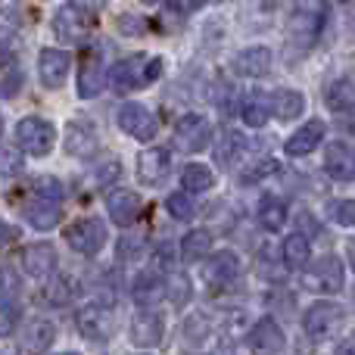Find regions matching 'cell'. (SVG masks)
<instances>
[{"instance_id": "obj_21", "label": "cell", "mask_w": 355, "mask_h": 355, "mask_svg": "<svg viewBox=\"0 0 355 355\" xmlns=\"http://www.w3.org/2000/svg\"><path fill=\"white\" fill-rule=\"evenodd\" d=\"M324 168L334 181H355V150L346 144H331L324 153Z\"/></svg>"}, {"instance_id": "obj_29", "label": "cell", "mask_w": 355, "mask_h": 355, "mask_svg": "<svg viewBox=\"0 0 355 355\" xmlns=\"http://www.w3.org/2000/svg\"><path fill=\"white\" fill-rule=\"evenodd\" d=\"M259 221H262V227L271 234L284 231V225H287V206H284L277 196H265V200L259 202Z\"/></svg>"}, {"instance_id": "obj_1", "label": "cell", "mask_w": 355, "mask_h": 355, "mask_svg": "<svg viewBox=\"0 0 355 355\" xmlns=\"http://www.w3.org/2000/svg\"><path fill=\"white\" fill-rule=\"evenodd\" d=\"M327 19V0H300L290 16V37L300 47H312L318 41Z\"/></svg>"}, {"instance_id": "obj_46", "label": "cell", "mask_w": 355, "mask_h": 355, "mask_svg": "<svg viewBox=\"0 0 355 355\" xmlns=\"http://www.w3.org/2000/svg\"><path fill=\"white\" fill-rule=\"evenodd\" d=\"M166 3L172 6L175 12H184V16H190V12L202 10V6H206V0H166Z\"/></svg>"}, {"instance_id": "obj_23", "label": "cell", "mask_w": 355, "mask_h": 355, "mask_svg": "<svg viewBox=\"0 0 355 355\" xmlns=\"http://www.w3.org/2000/svg\"><path fill=\"white\" fill-rule=\"evenodd\" d=\"M212 246H215V240H212V234H209L206 227H190V231L184 234V240H181V259L187 265L202 262V259L212 256Z\"/></svg>"}, {"instance_id": "obj_50", "label": "cell", "mask_w": 355, "mask_h": 355, "mask_svg": "<svg viewBox=\"0 0 355 355\" xmlns=\"http://www.w3.org/2000/svg\"><path fill=\"white\" fill-rule=\"evenodd\" d=\"M159 72H162V60H150V66H147V72H144V81H156L159 78Z\"/></svg>"}, {"instance_id": "obj_7", "label": "cell", "mask_w": 355, "mask_h": 355, "mask_svg": "<svg viewBox=\"0 0 355 355\" xmlns=\"http://www.w3.org/2000/svg\"><path fill=\"white\" fill-rule=\"evenodd\" d=\"M340 321H343V309L337 302H312L306 309V315H302V327H306V334L312 340L331 337L340 327Z\"/></svg>"}, {"instance_id": "obj_14", "label": "cell", "mask_w": 355, "mask_h": 355, "mask_svg": "<svg viewBox=\"0 0 355 355\" xmlns=\"http://www.w3.org/2000/svg\"><path fill=\"white\" fill-rule=\"evenodd\" d=\"M22 268L37 281H47L56 271V246L53 243H28L22 250Z\"/></svg>"}, {"instance_id": "obj_13", "label": "cell", "mask_w": 355, "mask_h": 355, "mask_svg": "<svg viewBox=\"0 0 355 355\" xmlns=\"http://www.w3.org/2000/svg\"><path fill=\"white\" fill-rule=\"evenodd\" d=\"M231 72L240 78H262L271 72V50L268 47H243L240 53H234Z\"/></svg>"}, {"instance_id": "obj_15", "label": "cell", "mask_w": 355, "mask_h": 355, "mask_svg": "<svg viewBox=\"0 0 355 355\" xmlns=\"http://www.w3.org/2000/svg\"><path fill=\"white\" fill-rule=\"evenodd\" d=\"M106 209H110V218L116 221L119 227H131L141 218L144 202L135 190H112V193L106 196Z\"/></svg>"}, {"instance_id": "obj_17", "label": "cell", "mask_w": 355, "mask_h": 355, "mask_svg": "<svg viewBox=\"0 0 355 355\" xmlns=\"http://www.w3.org/2000/svg\"><path fill=\"white\" fill-rule=\"evenodd\" d=\"M106 85V72L103 62H100L97 53H85L78 66V97L81 100H94Z\"/></svg>"}, {"instance_id": "obj_55", "label": "cell", "mask_w": 355, "mask_h": 355, "mask_svg": "<svg viewBox=\"0 0 355 355\" xmlns=\"http://www.w3.org/2000/svg\"><path fill=\"white\" fill-rule=\"evenodd\" d=\"M346 259H349V265H352V271H355V240L346 243Z\"/></svg>"}, {"instance_id": "obj_58", "label": "cell", "mask_w": 355, "mask_h": 355, "mask_svg": "<svg viewBox=\"0 0 355 355\" xmlns=\"http://www.w3.org/2000/svg\"><path fill=\"white\" fill-rule=\"evenodd\" d=\"M340 3H349V0H340Z\"/></svg>"}, {"instance_id": "obj_28", "label": "cell", "mask_w": 355, "mask_h": 355, "mask_svg": "<svg viewBox=\"0 0 355 355\" xmlns=\"http://www.w3.org/2000/svg\"><path fill=\"white\" fill-rule=\"evenodd\" d=\"M271 110H275V116L281 119V122H293V119H300L302 110H306V97H302L300 91H277L275 97H271Z\"/></svg>"}, {"instance_id": "obj_51", "label": "cell", "mask_w": 355, "mask_h": 355, "mask_svg": "<svg viewBox=\"0 0 355 355\" xmlns=\"http://www.w3.org/2000/svg\"><path fill=\"white\" fill-rule=\"evenodd\" d=\"M119 25L128 31V37H135V35H141V31H144V22H135V19H122Z\"/></svg>"}, {"instance_id": "obj_27", "label": "cell", "mask_w": 355, "mask_h": 355, "mask_svg": "<svg viewBox=\"0 0 355 355\" xmlns=\"http://www.w3.org/2000/svg\"><path fill=\"white\" fill-rule=\"evenodd\" d=\"M281 252H284V265H287L290 271H302L309 265V259H312V243H309V237H302V234H290V237L284 240Z\"/></svg>"}, {"instance_id": "obj_19", "label": "cell", "mask_w": 355, "mask_h": 355, "mask_svg": "<svg viewBox=\"0 0 355 355\" xmlns=\"http://www.w3.org/2000/svg\"><path fill=\"white\" fill-rule=\"evenodd\" d=\"M246 340H250V349H256V352H284V346H287V337H284L281 324L275 318L256 321Z\"/></svg>"}, {"instance_id": "obj_3", "label": "cell", "mask_w": 355, "mask_h": 355, "mask_svg": "<svg viewBox=\"0 0 355 355\" xmlns=\"http://www.w3.org/2000/svg\"><path fill=\"white\" fill-rule=\"evenodd\" d=\"M172 144H175V150H181V153H187V156L202 153V150L212 144V125H209V119L196 116V112L193 116H184L181 122L175 125Z\"/></svg>"}, {"instance_id": "obj_11", "label": "cell", "mask_w": 355, "mask_h": 355, "mask_svg": "<svg viewBox=\"0 0 355 355\" xmlns=\"http://www.w3.org/2000/svg\"><path fill=\"white\" fill-rule=\"evenodd\" d=\"M162 334H166V321H162V315H156L153 309H141V312L131 318V343L141 346V349L159 346Z\"/></svg>"}, {"instance_id": "obj_44", "label": "cell", "mask_w": 355, "mask_h": 355, "mask_svg": "<svg viewBox=\"0 0 355 355\" xmlns=\"http://www.w3.org/2000/svg\"><path fill=\"white\" fill-rule=\"evenodd\" d=\"M16 321H19V309H12L10 302H3V309H0V337L16 331Z\"/></svg>"}, {"instance_id": "obj_52", "label": "cell", "mask_w": 355, "mask_h": 355, "mask_svg": "<svg viewBox=\"0 0 355 355\" xmlns=\"http://www.w3.org/2000/svg\"><path fill=\"white\" fill-rule=\"evenodd\" d=\"M340 352H343V355H355V331L346 334V340L340 343Z\"/></svg>"}, {"instance_id": "obj_37", "label": "cell", "mask_w": 355, "mask_h": 355, "mask_svg": "<svg viewBox=\"0 0 355 355\" xmlns=\"http://www.w3.org/2000/svg\"><path fill=\"white\" fill-rule=\"evenodd\" d=\"M19 290H22V277L16 275L12 265H3L0 268V302H16Z\"/></svg>"}, {"instance_id": "obj_47", "label": "cell", "mask_w": 355, "mask_h": 355, "mask_svg": "<svg viewBox=\"0 0 355 355\" xmlns=\"http://www.w3.org/2000/svg\"><path fill=\"white\" fill-rule=\"evenodd\" d=\"M119 175H122V166H119V162H106V166L100 168V175H97V184H100V187H103V184L116 181Z\"/></svg>"}, {"instance_id": "obj_53", "label": "cell", "mask_w": 355, "mask_h": 355, "mask_svg": "<svg viewBox=\"0 0 355 355\" xmlns=\"http://www.w3.org/2000/svg\"><path fill=\"white\" fill-rule=\"evenodd\" d=\"M259 3H262L265 12H275V10H281V6H287L290 0H259Z\"/></svg>"}, {"instance_id": "obj_41", "label": "cell", "mask_w": 355, "mask_h": 355, "mask_svg": "<svg viewBox=\"0 0 355 355\" xmlns=\"http://www.w3.org/2000/svg\"><path fill=\"white\" fill-rule=\"evenodd\" d=\"M166 300H172L175 306H184V302L190 300V284L184 281V277H172V281H166Z\"/></svg>"}, {"instance_id": "obj_30", "label": "cell", "mask_w": 355, "mask_h": 355, "mask_svg": "<svg viewBox=\"0 0 355 355\" xmlns=\"http://www.w3.org/2000/svg\"><path fill=\"white\" fill-rule=\"evenodd\" d=\"M240 153H243V135H237V131H225L215 141V162L221 168L234 166V159H240Z\"/></svg>"}, {"instance_id": "obj_48", "label": "cell", "mask_w": 355, "mask_h": 355, "mask_svg": "<svg viewBox=\"0 0 355 355\" xmlns=\"http://www.w3.org/2000/svg\"><path fill=\"white\" fill-rule=\"evenodd\" d=\"M16 237H19V227L6 225V221L0 218V250H6L10 243H16Z\"/></svg>"}, {"instance_id": "obj_36", "label": "cell", "mask_w": 355, "mask_h": 355, "mask_svg": "<svg viewBox=\"0 0 355 355\" xmlns=\"http://www.w3.org/2000/svg\"><path fill=\"white\" fill-rule=\"evenodd\" d=\"M277 159H271V156H265V159H256L250 168H243L240 172V184H259V181H265L268 175H275L277 172Z\"/></svg>"}, {"instance_id": "obj_24", "label": "cell", "mask_w": 355, "mask_h": 355, "mask_svg": "<svg viewBox=\"0 0 355 355\" xmlns=\"http://www.w3.org/2000/svg\"><path fill=\"white\" fill-rule=\"evenodd\" d=\"M56 340V327L50 321H31L22 334H19V349L22 352H47Z\"/></svg>"}, {"instance_id": "obj_59", "label": "cell", "mask_w": 355, "mask_h": 355, "mask_svg": "<svg viewBox=\"0 0 355 355\" xmlns=\"http://www.w3.org/2000/svg\"><path fill=\"white\" fill-rule=\"evenodd\" d=\"M0 6H3V3H0Z\"/></svg>"}, {"instance_id": "obj_49", "label": "cell", "mask_w": 355, "mask_h": 355, "mask_svg": "<svg viewBox=\"0 0 355 355\" xmlns=\"http://www.w3.org/2000/svg\"><path fill=\"white\" fill-rule=\"evenodd\" d=\"M106 3H110V0H72V6H78V10L87 12V16H91V12L106 10Z\"/></svg>"}, {"instance_id": "obj_22", "label": "cell", "mask_w": 355, "mask_h": 355, "mask_svg": "<svg viewBox=\"0 0 355 355\" xmlns=\"http://www.w3.org/2000/svg\"><path fill=\"white\" fill-rule=\"evenodd\" d=\"M202 275H206L209 284H218V287H221V284H231L234 277L240 275V259L234 256L231 250H221V252H215V256L206 262Z\"/></svg>"}, {"instance_id": "obj_16", "label": "cell", "mask_w": 355, "mask_h": 355, "mask_svg": "<svg viewBox=\"0 0 355 355\" xmlns=\"http://www.w3.org/2000/svg\"><path fill=\"white\" fill-rule=\"evenodd\" d=\"M66 153L75 159H87L97 153V131L91 122H69L66 125Z\"/></svg>"}, {"instance_id": "obj_6", "label": "cell", "mask_w": 355, "mask_h": 355, "mask_svg": "<svg viewBox=\"0 0 355 355\" xmlns=\"http://www.w3.org/2000/svg\"><path fill=\"white\" fill-rule=\"evenodd\" d=\"M343 262H340L337 256H324L315 262L312 271H306V277H302V284H306L309 290H315V293H340L343 290Z\"/></svg>"}, {"instance_id": "obj_32", "label": "cell", "mask_w": 355, "mask_h": 355, "mask_svg": "<svg viewBox=\"0 0 355 355\" xmlns=\"http://www.w3.org/2000/svg\"><path fill=\"white\" fill-rule=\"evenodd\" d=\"M324 100H327V106H331V110L340 116V112H346V110H352V106H355V87L346 78L331 81V85H327V91H324Z\"/></svg>"}, {"instance_id": "obj_10", "label": "cell", "mask_w": 355, "mask_h": 355, "mask_svg": "<svg viewBox=\"0 0 355 355\" xmlns=\"http://www.w3.org/2000/svg\"><path fill=\"white\" fill-rule=\"evenodd\" d=\"M172 172V153L166 147H150L137 156V178L147 187H159Z\"/></svg>"}, {"instance_id": "obj_18", "label": "cell", "mask_w": 355, "mask_h": 355, "mask_svg": "<svg viewBox=\"0 0 355 355\" xmlns=\"http://www.w3.org/2000/svg\"><path fill=\"white\" fill-rule=\"evenodd\" d=\"M144 56H128V60L116 62L110 72V87L116 94H131L135 87H144Z\"/></svg>"}, {"instance_id": "obj_8", "label": "cell", "mask_w": 355, "mask_h": 355, "mask_svg": "<svg viewBox=\"0 0 355 355\" xmlns=\"http://www.w3.org/2000/svg\"><path fill=\"white\" fill-rule=\"evenodd\" d=\"M72 69V56L66 50H56V47H44L37 53V78L47 91H56V87L66 85V75Z\"/></svg>"}, {"instance_id": "obj_4", "label": "cell", "mask_w": 355, "mask_h": 355, "mask_svg": "<svg viewBox=\"0 0 355 355\" xmlns=\"http://www.w3.org/2000/svg\"><path fill=\"white\" fill-rule=\"evenodd\" d=\"M66 240L75 252L81 256H97L100 250L106 246V225L100 218H78L75 225H69L66 231Z\"/></svg>"}, {"instance_id": "obj_9", "label": "cell", "mask_w": 355, "mask_h": 355, "mask_svg": "<svg viewBox=\"0 0 355 355\" xmlns=\"http://www.w3.org/2000/svg\"><path fill=\"white\" fill-rule=\"evenodd\" d=\"M119 128L135 141H153L156 137V119L147 106L141 103H125L119 110Z\"/></svg>"}, {"instance_id": "obj_57", "label": "cell", "mask_w": 355, "mask_h": 355, "mask_svg": "<svg viewBox=\"0 0 355 355\" xmlns=\"http://www.w3.org/2000/svg\"><path fill=\"white\" fill-rule=\"evenodd\" d=\"M144 3H156V0H144Z\"/></svg>"}, {"instance_id": "obj_26", "label": "cell", "mask_w": 355, "mask_h": 355, "mask_svg": "<svg viewBox=\"0 0 355 355\" xmlns=\"http://www.w3.org/2000/svg\"><path fill=\"white\" fill-rule=\"evenodd\" d=\"M162 300H166V281L156 275H141L135 281V302L141 309H156Z\"/></svg>"}, {"instance_id": "obj_25", "label": "cell", "mask_w": 355, "mask_h": 355, "mask_svg": "<svg viewBox=\"0 0 355 355\" xmlns=\"http://www.w3.org/2000/svg\"><path fill=\"white\" fill-rule=\"evenodd\" d=\"M25 218H28V225L35 227V231H50V227H56L62 221V209L56 206V200L37 196L35 202L25 206Z\"/></svg>"}, {"instance_id": "obj_40", "label": "cell", "mask_w": 355, "mask_h": 355, "mask_svg": "<svg viewBox=\"0 0 355 355\" xmlns=\"http://www.w3.org/2000/svg\"><path fill=\"white\" fill-rule=\"evenodd\" d=\"M35 196H44V200H60V196H62V184L56 181L53 175L35 178Z\"/></svg>"}, {"instance_id": "obj_45", "label": "cell", "mask_w": 355, "mask_h": 355, "mask_svg": "<svg viewBox=\"0 0 355 355\" xmlns=\"http://www.w3.org/2000/svg\"><path fill=\"white\" fill-rule=\"evenodd\" d=\"M19 91H22V75H19V72L6 75V78L0 81V97H6V100H10V97H16Z\"/></svg>"}, {"instance_id": "obj_33", "label": "cell", "mask_w": 355, "mask_h": 355, "mask_svg": "<svg viewBox=\"0 0 355 355\" xmlns=\"http://www.w3.org/2000/svg\"><path fill=\"white\" fill-rule=\"evenodd\" d=\"M72 293H75V287L66 275H60L50 284H44V302H50V306H66V302L72 300Z\"/></svg>"}, {"instance_id": "obj_2", "label": "cell", "mask_w": 355, "mask_h": 355, "mask_svg": "<svg viewBox=\"0 0 355 355\" xmlns=\"http://www.w3.org/2000/svg\"><path fill=\"white\" fill-rule=\"evenodd\" d=\"M16 144L25 150L28 156H47L56 144V128L53 122L41 116H28L16 125Z\"/></svg>"}, {"instance_id": "obj_20", "label": "cell", "mask_w": 355, "mask_h": 355, "mask_svg": "<svg viewBox=\"0 0 355 355\" xmlns=\"http://www.w3.org/2000/svg\"><path fill=\"white\" fill-rule=\"evenodd\" d=\"M324 131H327V125L321 122V119H312V122H306L300 131H296V135H290L287 144H284L287 156H309L321 141H324Z\"/></svg>"}, {"instance_id": "obj_43", "label": "cell", "mask_w": 355, "mask_h": 355, "mask_svg": "<svg viewBox=\"0 0 355 355\" xmlns=\"http://www.w3.org/2000/svg\"><path fill=\"white\" fill-rule=\"evenodd\" d=\"M12 53H16V31L0 25V66H3Z\"/></svg>"}, {"instance_id": "obj_54", "label": "cell", "mask_w": 355, "mask_h": 355, "mask_svg": "<svg viewBox=\"0 0 355 355\" xmlns=\"http://www.w3.org/2000/svg\"><path fill=\"white\" fill-rule=\"evenodd\" d=\"M340 122H343L349 131H355V106L352 110H346V112H340Z\"/></svg>"}, {"instance_id": "obj_34", "label": "cell", "mask_w": 355, "mask_h": 355, "mask_svg": "<svg viewBox=\"0 0 355 355\" xmlns=\"http://www.w3.org/2000/svg\"><path fill=\"white\" fill-rule=\"evenodd\" d=\"M240 116H243V122L250 125V128H262V125L275 116V110H271V100H252V103L243 106Z\"/></svg>"}, {"instance_id": "obj_42", "label": "cell", "mask_w": 355, "mask_h": 355, "mask_svg": "<svg viewBox=\"0 0 355 355\" xmlns=\"http://www.w3.org/2000/svg\"><path fill=\"white\" fill-rule=\"evenodd\" d=\"M141 252H144V237L125 234V237L119 240V259H141Z\"/></svg>"}, {"instance_id": "obj_5", "label": "cell", "mask_w": 355, "mask_h": 355, "mask_svg": "<svg viewBox=\"0 0 355 355\" xmlns=\"http://www.w3.org/2000/svg\"><path fill=\"white\" fill-rule=\"evenodd\" d=\"M75 324H78L81 337L91 340V343H110L116 321H112V312L106 306L91 302V306H85V309H78V312H75Z\"/></svg>"}, {"instance_id": "obj_12", "label": "cell", "mask_w": 355, "mask_h": 355, "mask_svg": "<svg viewBox=\"0 0 355 355\" xmlns=\"http://www.w3.org/2000/svg\"><path fill=\"white\" fill-rule=\"evenodd\" d=\"M87 12H81L78 6H62L53 16V35L66 44H85L87 41Z\"/></svg>"}, {"instance_id": "obj_31", "label": "cell", "mask_w": 355, "mask_h": 355, "mask_svg": "<svg viewBox=\"0 0 355 355\" xmlns=\"http://www.w3.org/2000/svg\"><path fill=\"white\" fill-rule=\"evenodd\" d=\"M181 184L187 193H206L209 187L215 184V175L209 166H200V162H190L187 168L181 172Z\"/></svg>"}, {"instance_id": "obj_39", "label": "cell", "mask_w": 355, "mask_h": 355, "mask_svg": "<svg viewBox=\"0 0 355 355\" xmlns=\"http://www.w3.org/2000/svg\"><path fill=\"white\" fill-rule=\"evenodd\" d=\"M327 215H331L337 225L355 227V200H331L327 202Z\"/></svg>"}, {"instance_id": "obj_56", "label": "cell", "mask_w": 355, "mask_h": 355, "mask_svg": "<svg viewBox=\"0 0 355 355\" xmlns=\"http://www.w3.org/2000/svg\"><path fill=\"white\" fill-rule=\"evenodd\" d=\"M0 135H3V119H0Z\"/></svg>"}, {"instance_id": "obj_35", "label": "cell", "mask_w": 355, "mask_h": 355, "mask_svg": "<svg viewBox=\"0 0 355 355\" xmlns=\"http://www.w3.org/2000/svg\"><path fill=\"white\" fill-rule=\"evenodd\" d=\"M166 209H168V215L172 218H178V221H190L196 215V202L190 200V193L184 190V193H172L166 200Z\"/></svg>"}, {"instance_id": "obj_38", "label": "cell", "mask_w": 355, "mask_h": 355, "mask_svg": "<svg viewBox=\"0 0 355 355\" xmlns=\"http://www.w3.org/2000/svg\"><path fill=\"white\" fill-rule=\"evenodd\" d=\"M22 166H25V159H22V150H19L16 144H6V147H0V175L12 178V175L22 172Z\"/></svg>"}]
</instances>
